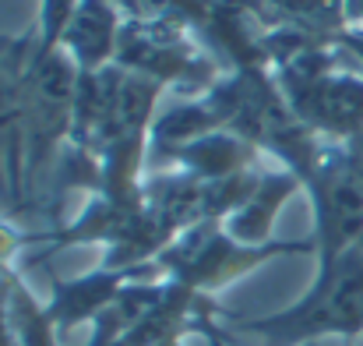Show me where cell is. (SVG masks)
Listing matches in <instances>:
<instances>
[{"mask_svg":"<svg viewBox=\"0 0 363 346\" xmlns=\"http://www.w3.org/2000/svg\"><path fill=\"white\" fill-rule=\"evenodd\" d=\"M360 138H363V131H360Z\"/></svg>","mask_w":363,"mask_h":346,"instance_id":"6da1fadb","label":"cell"}]
</instances>
